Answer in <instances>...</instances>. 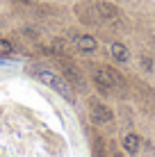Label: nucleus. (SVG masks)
Returning a JSON list of instances; mask_svg holds the SVG:
<instances>
[{
	"instance_id": "nucleus-1",
	"label": "nucleus",
	"mask_w": 155,
	"mask_h": 157,
	"mask_svg": "<svg viewBox=\"0 0 155 157\" xmlns=\"http://www.w3.org/2000/svg\"><path fill=\"white\" fill-rule=\"evenodd\" d=\"M39 80H41L44 84L52 86L55 91H60V94H62L66 100H73L71 86H68V84H66V80H64V78H60L57 73H50V71H41V73H39Z\"/></svg>"
},
{
	"instance_id": "nucleus-2",
	"label": "nucleus",
	"mask_w": 155,
	"mask_h": 157,
	"mask_svg": "<svg viewBox=\"0 0 155 157\" xmlns=\"http://www.w3.org/2000/svg\"><path fill=\"white\" fill-rule=\"evenodd\" d=\"M57 62H60V68L64 71V78H66V80H71L73 84H78L80 89H84V80H82V73L78 71V66H76V64H73V62H68V59H64V57H60Z\"/></svg>"
},
{
	"instance_id": "nucleus-3",
	"label": "nucleus",
	"mask_w": 155,
	"mask_h": 157,
	"mask_svg": "<svg viewBox=\"0 0 155 157\" xmlns=\"http://www.w3.org/2000/svg\"><path fill=\"white\" fill-rule=\"evenodd\" d=\"M76 14L80 16V21H82V23H96V21H103V18H100V14H98V7L91 5V2L78 5V7H76Z\"/></svg>"
},
{
	"instance_id": "nucleus-4",
	"label": "nucleus",
	"mask_w": 155,
	"mask_h": 157,
	"mask_svg": "<svg viewBox=\"0 0 155 157\" xmlns=\"http://www.w3.org/2000/svg\"><path fill=\"white\" fill-rule=\"evenodd\" d=\"M112 118H114V112L110 109V107L100 105V102L91 100V121L94 123H110Z\"/></svg>"
},
{
	"instance_id": "nucleus-5",
	"label": "nucleus",
	"mask_w": 155,
	"mask_h": 157,
	"mask_svg": "<svg viewBox=\"0 0 155 157\" xmlns=\"http://www.w3.org/2000/svg\"><path fill=\"white\" fill-rule=\"evenodd\" d=\"M76 46H78V50H82V52H94L96 48H98V43H96L94 36L82 34V36H78V39H76Z\"/></svg>"
},
{
	"instance_id": "nucleus-6",
	"label": "nucleus",
	"mask_w": 155,
	"mask_h": 157,
	"mask_svg": "<svg viewBox=\"0 0 155 157\" xmlns=\"http://www.w3.org/2000/svg\"><path fill=\"white\" fill-rule=\"evenodd\" d=\"M96 7H98V14H100V18H103V21H114L116 16H119V9H116L114 5H107V2H98Z\"/></svg>"
},
{
	"instance_id": "nucleus-7",
	"label": "nucleus",
	"mask_w": 155,
	"mask_h": 157,
	"mask_svg": "<svg viewBox=\"0 0 155 157\" xmlns=\"http://www.w3.org/2000/svg\"><path fill=\"white\" fill-rule=\"evenodd\" d=\"M110 52H112V57H114L116 62H128V57H130V52H128V48L123 43H112Z\"/></svg>"
},
{
	"instance_id": "nucleus-8",
	"label": "nucleus",
	"mask_w": 155,
	"mask_h": 157,
	"mask_svg": "<svg viewBox=\"0 0 155 157\" xmlns=\"http://www.w3.org/2000/svg\"><path fill=\"white\" fill-rule=\"evenodd\" d=\"M139 146H141V139L137 137V134H128V137L123 139V148L128 150V153H132V155L139 150Z\"/></svg>"
},
{
	"instance_id": "nucleus-9",
	"label": "nucleus",
	"mask_w": 155,
	"mask_h": 157,
	"mask_svg": "<svg viewBox=\"0 0 155 157\" xmlns=\"http://www.w3.org/2000/svg\"><path fill=\"white\" fill-rule=\"evenodd\" d=\"M94 157H105V150H103V141H100L98 137H96V141H94Z\"/></svg>"
},
{
	"instance_id": "nucleus-10",
	"label": "nucleus",
	"mask_w": 155,
	"mask_h": 157,
	"mask_svg": "<svg viewBox=\"0 0 155 157\" xmlns=\"http://www.w3.org/2000/svg\"><path fill=\"white\" fill-rule=\"evenodd\" d=\"M14 48H12V43H9L7 39H0V55H9Z\"/></svg>"
},
{
	"instance_id": "nucleus-11",
	"label": "nucleus",
	"mask_w": 155,
	"mask_h": 157,
	"mask_svg": "<svg viewBox=\"0 0 155 157\" xmlns=\"http://www.w3.org/2000/svg\"><path fill=\"white\" fill-rule=\"evenodd\" d=\"M141 68L144 71H153V59L148 55H141Z\"/></svg>"
},
{
	"instance_id": "nucleus-12",
	"label": "nucleus",
	"mask_w": 155,
	"mask_h": 157,
	"mask_svg": "<svg viewBox=\"0 0 155 157\" xmlns=\"http://www.w3.org/2000/svg\"><path fill=\"white\" fill-rule=\"evenodd\" d=\"M18 2H34V0H18Z\"/></svg>"
},
{
	"instance_id": "nucleus-13",
	"label": "nucleus",
	"mask_w": 155,
	"mask_h": 157,
	"mask_svg": "<svg viewBox=\"0 0 155 157\" xmlns=\"http://www.w3.org/2000/svg\"><path fill=\"white\" fill-rule=\"evenodd\" d=\"M114 157H121V155H119V153H114Z\"/></svg>"
}]
</instances>
